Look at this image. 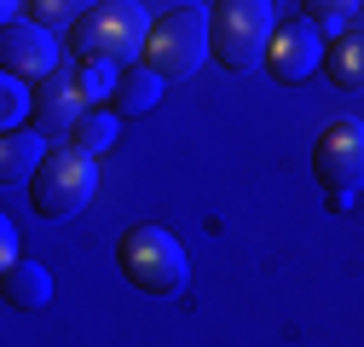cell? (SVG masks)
<instances>
[{
  "label": "cell",
  "mask_w": 364,
  "mask_h": 347,
  "mask_svg": "<svg viewBox=\"0 0 364 347\" xmlns=\"http://www.w3.org/2000/svg\"><path fill=\"white\" fill-rule=\"evenodd\" d=\"M145 41H151V18L133 0H99L81 23H70V53L81 64H116L122 70Z\"/></svg>",
  "instance_id": "obj_1"
},
{
  "label": "cell",
  "mask_w": 364,
  "mask_h": 347,
  "mask_svg": "<svg viewBox=\"0 0 364 347\" xmlns=\"http://www.w3.org/2000/svg\"><path fill=\"white\" fill-rule=\"evenodd\" d=\"M208 29H214V58L232 75L266 64L272 35H278L272 0H220V6H208Z\"/></svg>",
  "instance_id": "obj_2"
},
{
  "label": "cell",
  "mask_w": 364,
  "mask_h": 347,
  "mask_svg": "<svg viewBox=\"0 0 364 347\" xmlns=\"http://www.w3.org/2000/svg\"><path fill=\"white\" fill-rule=\"evenodd\" d=\"M214 47V29H208V6H168L156 23H151V41H145V64L168 81H186L203 70Z\"/></svg>",
  "instance_id": "obj_3"
},
{
  "label": "cell",
  "mask_w": 364,
  "mask_h": 347,
  "mask_svg": "<svg viewBox=\"0 0 364 347\" xmlns=\"http://www.w3.org/2000/svg\"><path fill=\"white\" fill-rule=\"evenodd\" d=\"M93 191H99L93 156L75 151V145L47 151V162H41L35 180H29V203H35L41 220H70V214H81L87 203H93Z\"/></svg>",
  "instance_id": "obj_4"
},
{
  "label": "cell",
  "mask_w": 364,
  "mask_h": 347,
  "mask_svg": "<svg viewBox=\"0 0 364 347\" xmlns=\"http://www.w3.org/2000/svg\"><path fill=\"white\" fill-rule=\"evenodd\" d=\"M116 260H122L127 284L145 289V295H179V289H186V249H179V237L162 232V226H133V232H122Z\"/></svg>",
  "instance_id": "obj_5"
},
{
  "label": "cell",
  "mask_w": 364,
  "mask_h": 347,
  "mask_svg": "<svg viewBox=\"0 0 364 347\" xmlns=\"http://www.w3.org/2000/svg\"><path fill=\"white\" fill-rule=\"evenodd\" d=\"M312 174L324 186V197L336 208H347L364 191V127L358 122H330L324 139L312 145Z\"/></svg>",
  "instance_id": "obj_6"
},
{
  "label": "cell",
  "mask_w": 364,
  "mask_h": 347,
  "mask_svg": "<svg viewBox=\"0 0 364 347\" xmlns=\"http://www.w3.org/2000/svg\"><path fill=\"white\" fill-rule=\"evenodd\" d=\"M87 99H93L87 70L81 64H58L47 81H35V127L47 139H70V127L87 116Z\"/></svg>",
  "instance_id": "obj_7"
},
{
  "label": "cell",
  "mask_w": 364,
  "mask_h": 347,
  "mask_svg": "<svg viewBox=\"0 0 364 347\" xmlns=\"http://www.w3.org/2000/svg\"><path fill=\"white\" fill-rule=\"evenodd\" d=\"M0 70L6 75H23V81H47L58 70V41L47 23H23L12 18L0 29Z\"/></svg>",
  "instance_id": "obj_8"
},
{
  "label": "cell",
  "mask_w": 364,
  "mask_h": 347,
  "mask_svg": "<svg viewBox=\"0 0 364 347\" xmlns=\"http://www.w3.org/2000/svg\"><path fill=\"white\" fill-rule=\"evenodd\" d=\"M266 70L278 75L284 87H295V81H312V70H324V41H318V23H306V18L284 23L278 35H272Z\"/></svg>",
  "instance_id": "obj_9"
},
{
  "label": "cell",
  "mask_w": 364,
  "mask_h": 347,
  "mask_svg": "<svg viewBox=\"0 0 364 347\" xmlns=\"http://www.w3.org/2000/svg\"><path fill=\"white\" fill-rule=\"evenodd\" d=\"M324 75L341 93H364V23H341L324 47Z\"/></svg>",
  "instance_id": "obj_10"
},
{
  "label": "cell",
  "mask_w": 364,
  "mask_h": 347,
  "mask_svg": "<svg viewBox=\"0 0 364 347\" xmlns=\"http://www.w3.org/2000/svg\"><path fill=\"white\" fill-rule=\"evenodd\" d=\"M41 162H47V134H41V127H12L6 145H0V186L6 191L29 186Z\"/></svg>",
  "instance_id": "obj_11"
},
{
  "label": "cell",
  "mask_w": 364,
  "mask_h": 347,
  "mask_svg": "<svg viewBox=\"0 0 364 347\" xmlns=\"http://www.w3.org/2000/svg\"><path fill=\"white\" fill-rule=\"evenodd\" d=\"M0 289H6V307H18V313H41L53 301V278H47V267H35V260H6Z\"/></svg>",
  "instance_id": "obj_12"
},
{
  "label": "cell",
  "mask_w": 364,
  "mask_h": 347,
  "mask_svg": "<svg viewBox=\"0 0 364 347\" xmlns=\"http://www.w3.org/2000/svg\"><path fill=\"white\" fill-rule=\"evenodd\" d=\"M162 81H168V75H156L151 64H122V75H116V87H110V105H116L122 116H145V110H156V99H162Z\"/></svg>",
  "instance_id": "obj_13"
},
{
  "label": "cell",
  "mask_w": 364,
  "mask_h": 347,
  "mask_svg": "<svg viewBox=\"0 0 364 347\" xmlns=\"http://www.w3.org/2000/svg\"><path fill=\"white\" fill-rule=\"evenodd\" d=\"M116 127H122V110H87V116L70 127V145L87 151V156H99V151H110Z\"/></svg>",
  "instance_id": "obj_14"
},
{
  "label": "cell",
  "mask_w": 364,
  "mask_h": 347,
  "mask_svg": "<svg viewBox=\"0 0 364 347\" xmlns=\"http://www.w3.org/2000/svg\"><path fill=\"white\" fill-rule=\"evenodd\" d=\"M99 0H29V12L35 23H47V29H64V23H81L87 12H93Z\"/></svg>",
  "instance_id": "obj_15"
},
{
  "label": "cell",
  "mask_w": 364,
  "mask_h": 347,
  "mask_svg": "<svg viewBox=\"0 0 364 347\" xmlns=\"http://www.w3.org/2000/svg\"><path fill=\"white\" fill-rule=\"evenodd\" d=\"M358 6L364 0H301V18L318 23V29H341V23H353Z\"/></svg>",
  "instance_id": "obj_16"
},
{
  "label": "cell",
  "mask_w": 364,
  "mask_h": 347,
  "mask_svg": "<svg viewBox=\"0 0 364 347\" xmlns=\"http://www.w3.org/2000/svg\"><path fill=\"white\" fill-rule=\"evenodd\" d=\"M23 110H29V87H23V75H6V105H0V116H6V134L23 122Z\"/></svg>",
  "instance_id": "obj_17"
},
{
  "label": "cell",
  "mask_w": 364,
  "mask_h": 347,
  "mask_svg": "<svg viewBox=\"0 0 364 347\" xmlns=\"http://www.w3.org/2000/svg\"><path fill=\"white\" fill-rule=\"evenodd\" d=\"M0 260H18V226L12 220L0 226Z\"/></svg>",
  "instance_id": "obj_18"
},
{
  "label": "cell",
  "mask_w": 364,
  "mask_h": 347,
  "mask_svg": "<svg viewBox=\"0 0 364 347\" xmlns=\"http://www.w3.org/2000/svg\"><path fill=\"white\" fill-rule=\"evenodd\" d=\"M0 6H6V23H12V18L23 12V0H0Z\"/></svg>",
  "instance_id": "obj_19"
}]
</instances>
